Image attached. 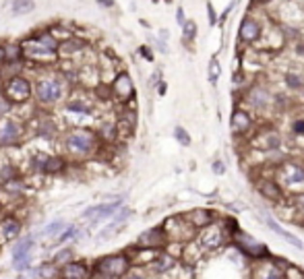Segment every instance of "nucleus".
I'll return each mask as SVG.
<instances>
[{"instance_id":"23","label":"nucleus","mask_w":304,"mask_h":279,"mask_svg":"<svg viewBox=\"0 0 304 279\" xmlns=\"http://www.w3.org/2000/svg\"><path fill=\"white\" fill-rule=\"evenodd\" d=\"M172 267H174V257H170L168 252L155 254L153 261H151V269L155 273H166V271H170Z\"/></svg>"},{"instance_id":"12","label":"nucleus","mask_w":304,"mask_h":279,"mask_svg":"<svg viewBox=\"0 0 304 279\" xmlns=\"http://www.w3.org/2000/svg\"><path fill=\"white\" fill-rule=\"evenodd\" d=\"M33 248H35V234H23L11 246V259L27 257V254L33 252Z\"/></svg>"},{"instance_id":"29","label":"nucleus","mask_w":304,"mask_h":279,"mask_svg":"<svg viewBox=\"0 0 304 279\" xmlns=\"http://www.w3.org/2000/svg\"><path fill=\"white\" fill-rule=\"evenodd\" d=\"M120 228H122V226H116V223H112V221H110L104 230H99L97 234H96V242H106V240L114 238V236L120 232Z\"/></svg>"},{"instance_id":"31","label":"nucleus","mask_w":304,"mask_h":279,"mask_svg":"<svg viewBox=\"0 0 304 279\" xmlns=\"http://www.w3.org/2000/svg\"><path fill=\"white\" fill-rule=\"evenodd\" d=\"M33 9V0H15L11 4V11L13 15H23V13H29Z\"/></svg>"},{"instance_id":"41","label":"nucleus","mask_w":304,"mask_h":279,"mask_svg":"<svg viewBox=\"0 0 304 279\" xmlns=\"http://www.w3.org/2000/svg\"><path fill=\"white\" fill-rule=\"evenodd\" d=\"M224 170H225V168H224L222 161H215V164H213V172H215V174H224Z\"/></svg>"},{"instance_id":"40","label":"nucleus","mask_w":304,"mask_h":279,"mask_svg":"<svg viewBox=\"0 0 304 279\" xmlns=\"http://www.w3.org/2000/svg\"><path fill=\"white\" fill-rule=\"evenodd\" d=\"M122 279H147L143 273H139V271H128L127 275H124Z\"/></svg>"},{"instance_id":"33","label":"nucleus","mask_w":304,"mask_h":279,"mask_svg":"<svg viewBox=\"0 0 304 279\" xmlns=\"http://www.w3.org/2000/svg\"><path fill=\"white\" fill-rule=\"evenodd\" d=\"M182 29H184V42L194 40V35H197V23H194V21H186L184 25H182Z\"/></svg>"},{"instance_id":"44","label":"nucleus","mask_w":304,"mask_h":279,"mask_svg":"<svg viewBox=\"0 0 304 279\" xmlns=\"http://www.w3.org/2000/svg\"><path fill=\"white\" fill-rule=\"evenodd\" d=\"M6 58H4V48H0V62H4Z\"/></svg>"},{"instance_id":"1","label":"nucleus","mask_w":304,"mask_h":279,"mask_svg":"<svg viewBox=\"0 0 304 279\" xmlns=\"http://www.w3.org/2000/svg\"><path fill=\"white\" fill-rule=\"evenodd\" d=\"M64 91H66L64 75H58V73H44L37 77L33 85L35 102L42 108H52L58 102H62Z\"/></svg>"},{"instance_id":"13","label":"nucleus","mask_w":304,"mask_h":279,"mask_svg":"<svg viewBox=\"0 0 304 279\" xmlns=\"http://www.w3.org/2000/svg\"><path fill=\"white\" fill-rule=\"evenodd\" d=\"M238 248H242V250L246 254H251L253 259H259V257H265V254H267V248L246 234H238Z\"/></svg>"},{"instance_id":"4","label":"nucleus","mask_w":304,"mask_h":279,"mask_svg":"<svg viewBox=\"0 0 304 279\" xmlns=\"http://www.w3.org/2000/svg\"><path fill=\"white\" fill-rule=\"evenodd\" d=\"M2 95L9 99L13 106H23V104L29 102L31 95H33V83L23 75H13L9 79H4Z\"/></svg>"},{"instance_id":"22","label":"nucleus","mask_w":304,"mask_h":279,"mask_svg":"<svg viewBox=\"0 0 304 279\" xmlns=\"http://www.w3.org/2000/svg\"><path fill=\"white\" fill-rule=\"evenodd\" d=\"M253 126V118L248 116L244 110H236L232 116V128L236 130V133H246V130H251Z\"/></svg>"},{"instance_id":"18","label":"nucleus","mask_w":304,"mask_h":279,"mask_svg":"<svg viewBox=\"0 0 304 279\" xmlns=\"http://www.w3.org/2000/svg\"><path fill=\"white\" fill-rule=\"evenodd\" d=\"M261 217H263V221H265V223H267V226H269L271 230H273V232H275V234H277V236H282V238H286V240H288V242H292V244H294L296 248H304V244L300 242V240H298V238H296V236H292V234H288V232H284L282 228H279V223H277V221H275V219H273V217H271V215H267V213H265V211H263V213H261Z\"/></svg>"},{"instance_id":"15","label":"nucleus","mask_w":304,"mask_h":279,"mask_svg":"<svg viewBox=\"0 0 304 279\" xmlns=\"http://www.w3.org/2000/svg\"><path fill=\"white\" fill-rule=\"evenodd\" d=\"M282 180L288 186H294V184H302L304 182V168L298 164H288L282 168Z\"/></svg>"},{"instance_id":"42","label":"nucleus","mask_w":304,"mask_h":279,"mask_svg":"<svg viewBox=\"0 0 304 279\" xmlns=\"http://www.w3.org/2000/svg\"><path fill=\"white\" fill-rule=\"evenodd\" d=\"M97 2H99L101 6H108V9H110V6H114L112 0H97Z\"/></svg>"},{"instance_id":"35","label":"nucleus","mask_w":304,"mask_h":279,"mask_svg":"<svg viewBox=\"0 0 304 279\" xmlns=\"http://www.w3.org/2000/svg\"><path fill=\"white\" fill-rule=\"evenodd\" d=\"M217 77H220V64H217V60L213 58L211 64H209V81L215 85L217 83Z\"/></svg>"},{"instance_id":"28","label":"nucleus","mask_w":304,"mask_h":279,"mask_svg":"<svg viewBox=\"0 0 304 279\" xmlns=\"http://www.w3.org/2000/svg\"><path fill=\"white\" fill-rule=\"evenodd\" d=\"M0 186H2V190L11 192L13 197H19V195H23V190H25V184H23V180H21V178H13V180H9V182H2Z\"/></svg>"},{"instance_id":"36","label":"nucleus","mask_w":304,"mask_h":279,"mask_svg":"<svg viewBox=\"0 0 304 279\" xmlns=\"http://www.w3.org/2000/svg\"><path fill=\"white\" fill-rule=\"evenodd\" d=\"M174 137L178 139V141H180V145H189V143H191V137L186 135V130L180 128V126H176V128H174Z\"/></svg>"},{"instance_id":"9","label":"nucleus","mask_w":304,"mask_h":279,"mask_svg":"<svg viewBox=\"0 0 304 279\" xmlns=\"http://www.w3.org/2000/svg\"><path fill=\"white\" fill-rule=\"evenodd\" d=\"M21 230H23V223L13 215H6L0 219V244H11L15 240L21 238Z\"/></svg>"},{"instance_id":"2","label":"nucleus","mask_w":304,"mask_h":279,"mask_svg":"<svg viewBox=\"0 0 304 279\" xmlns=\"http://www.w3.org/2000/svg\"><path fill=\"white\" fill-rule=\"evenodd\" d=\"M99 137L89 128H73L64 133L62 137V147H64L66 155H71L75 159H85L97 151Z\"/></svg>"},{"instance_id":"34","label":"nucleus","mask_w":304,"mask_h":279,"mask_svg":"<svg viewBox=\"0 0 304 279\" xmlns=\"http://www.w3.org/2000/svg\"><path fill=\"white\" fill-rule=\"evenodd\" d=\"M286 81H288V85H290L292 89H298V87H302V85H304L302 75H298V73H288L286 75Z\"/></svg>"},{"instance_id":"37","label":"nucleus","mask_w":304,"mask_h":279,"mask_svg":"<svg viewBox=\"0 0 304 279\" xmlns=\"http://www.w3.org/2000/svg\"><path fill=\"white\" fill-rule=\"evenodd\" d=\"M11 110H13V104L4 95H0V118H4V116L9 114Z\"/></svg>"},{"instance_id":"3","label":"nucleus","mask_w":304,"mask_h":279,"mask_svg":"<svg viewBox=\"0 0 304 279\" xmlns=\"http://www.w3.org/2000/svg\"><path fill=\"white\" fill-rule=\"evenodd\" d=\"M130 265H132V261H130V254H127V252L106 254V257L96 261L93 275H97L101 279H122L128 273Z\"/></svg>"},{"instance_id":"25","label":"nucleus","mask_w":304,"mask_h":279,"mask_svg":"<svg viewBox=\"0 0 304 279\" xmlns=\"http://www.w3.org/2000/svg\"><path fill=\"white\" fill-rule=\"evenodd\" d=\"M71 261H75V248L73 246H60L52 257V263L56 267H62V265H66V263H71Z\"/></svg>"},{"instance_id":"38","label":"nucleus","mask_w":304,"mask_h":279,"mask_svg":"<svg viewBox=\"0 0 304 279\" xmlns=\"http://www.w3.org/2000/svg\"><path fill=\"white\" fill-rule=\"evenodd\" d=\"M294 205H296V209H298L300 213H304V195H296L294 197Z\"/></svg>"},{"instance_id":"14","label":"nucleus","mask_w":304,"mask_h":279,"mask_svg":"<svg viewBox=\"0 0 304 279\" xmlns=\"http://www.w3.org/2000/svg\"><path fill=\"white\" fill-rule=\"evenodd\" d=\"M238 35H240V40L246 42V44L256 42V40L261 37V25H259V21H255V19H244L242 25H240Z\"/></svg>"},{"instance_id":"20","label":"nucleus","mask_w":304,"mask_h":279,"mask_svg":"<svg viewBox=\"0 0 304 279\" xmlns=\"http://www.w3.org/2000/svg\"><path fill=\"white\" fill-rule=\"evenodd\" d=\"M222 230H203V234L199 238V244H201V250L203 248H217L222 246Z\"/></svg>"},{"instance_id":"32","label":"nucleus","mask_w":304,"mask_h":279,"mask_svg":"<svg viewBox=\"0 0 304 279\" xmlns=\"http://www.w3.org/2000/svg\"><path fill=\"white\" fill-rule=\"evenodd\" d=\"M116 128H118V126H114V124H104V126H99L97 137L106 139V141H112V139L116 137Z\"/></svg>"},{"instance_id":"17","label":"nucleus","mask_w":304,"mask_h":279,"mask_svg":"<svg viewBox=\"0 0 304 279\" xmlns=\"http://www.w3.org/2000/svg\"><path fill=\"white\" fill-rule=\"evenodd\" d=\"M71 226L66 219H54L50 223H46V228L42 230V236L48 238V240H58L62 234H64V230Z\"/></svg>"},{"instance_id":"6","label":"nucleus","mask_w":304,"mask_h":279,"mask_svg":"<svg viewBox=\"0 0 304 279\" xmlns=\"http://www.w3.org/2000/svg\"><path fill=\"white\" fill-rule=\"evenodd\" d=\"M23 135H25V126L17 118H11V116L0 118V147L2 149L19 145Z\"/></svg>"},{"instance_id":"19","label":"nucleus","mask_w":304,"mask_h":279,"mask_svg":"<svg viewBox=\"0 0 304 279\" xmlns=\"http://www.w3.org/2000/svg\"><path fill=\"white\" fill-rule=\"evenodd\" d=\"M269 91L263 89V87H253L251 93H248V104H251L253 108H256V110H263V108L269 106Z\"/></svg>"},{"instance_id":"7","label":"nucleus","mask_w":304,"mask_h":279,"mask_svg":"<svg viewBox=\"0 0 304 279\" xmlns=\"http://www.w3.org/2000/svg\"><path fill=\"white\" fill-rule=\"evenodd\" d=\"M21 46H23V56H25L29 62H44V66L56 62V58L60 56L56 50L46 48V46L37 42L35 37H31V40H27L25 44H21Z\"/></svg>"},{"instance_id":"5","label":"nucleus","mask_w":304,"mask_h":279,"mask_svg":"<svg viewBox=\"0 0 304 279\" xmlns=\"http://www.w3.org/2000/svg\"><path fill=\"white\" fill-rule=\"evenodd\" d=\"M120 207H122V197L116 199V201H108V203L91 205V207H87V209H85V211L81 213V217H83L85 221L91 223V228H96L97 223L106 221V219H112Z\"/></svg>"},{"instance_id":"39","label":"nucleus","mask_w":304,"mask_h":279,"mask_svg":"<svg viewBox=\"0 0 304 279\" xmlns=\"http://www.w3.org/2000/svg\"><path fill=\"white\" fill-rule=\"evenodd\" d=\"M292 130H294L296 135H304V120H296L294 126H292Z\"/></svg>"},{"instance_id":"21","label":"nucleus","mask_w":304,"mask_h":279,"mask_svg":"<svg viewBox=\"0 0 304 279\" xmlns=\"http://www.w3.org/2000/svg\"><path fill=\"white\" fill-rule=\"evenodd\" d=\"M189 221H191V226H192V228L203 230V228L211 226L213 215H211V211H207V209H197V211L189 213Z\"/></svg>"},{"instance_id":"11","label":"nucleus","mask_w":304,"mask_h":279,"mask_svg":"<svg viewBox=\"0 0 304 279\" xmlns=\"http://www.w3.org/2000/svg\"><path fill=\"white\" fill-rule=\"evenodd\" d=\"M93 273V267H89L85 261H71L60 267V279H89Z\"/></svg>"},{"instance_id":"30","label":"nucleus","mask_w":304,"mask_h":279,"mask_svg":"<svg viewBox=\"0 0 304 279\" xmlns=\"http://www.w3.org/2000/svg\"><path fill=\"white\" fill-rule=\"evenodd\" d=\"M66 110L73 112V114H83V116L91 114V108L85 104L83 99H71V102H66Z\"/></svg>"},{"instance_id":"46","label":"nucleus","mask_w":304,"mask_h":279,"mask_svg":"<svg viewBox=\"0 0 304 279\" xmlns=\"http://www.w3.org/2000/svg\"><path fill=\"white\" fill-rule=\"evenodd\" d=\"M0 248H2V244H0Z\"/></svg>"},{"instance_id":"16","label":"nucleus","mask_w":304,"mask_h":279,"mask_svg":"<svg viewBox=\"0 0 304 279\" xmlns=\"http://www.w3.org/2000/svg\"><path fill=\"white\" fill-rule=\"evenodd\" d=\"M85 48V42L77 40V37H66V40L60 42V48H58V54L62 58H71V56H77L81 54Z\"/></svg>"},{"instance_id":"8","label":"nucleus","mask_w":304,"mask_h":279,"mask_svg":"<svg viewBox=\"0 0 304 279\" xmlns=\"http://www.w3.org/2000/svg\"><path fill=\"white\" fill-rule=\"evenodd\" d=\"M166 244H168V232L163 228L145 230L137 238V248H141V250H161V248H166Z\"/></svg>"},{"instance_id":"43","label":"nucleus","mask_w":304,"mask_h":279,"mask_svg":"<svg viewBox=\"0 0 304 279\" xmlns=\"http://www.w3.org/2000/svg\"><path fill=\"white\" fill-rule=\"evenodd\" d=\"M141 54H143V56H147V58H149V60L153 58V56H151V52H149V50H147V48H141Z\"/></svg>"},{"instance_id":"10","label":"nucleus","mask_w":304,"mask_h":279,"mask_svg":"<svg viewBox=\"0 0 304 279\" xmlns=\"http://www.w3.org/2000/svg\"><path fill=\"white\" fill-rule=\"evenodd\" d=\"M112 95L116 99H120V102H128V99L135 95V87H132V81L128 73H118L116 75V79L112 81Z\"/></svg>"},{"instance_id":"26","label":"nucleus","mask_w":304,"mask_h":279,"mask_svg":"<svg viewBox=\"0 0 304 279\" xmlns=\"http://www.w3.org/2000/svg\"><path fill=\"white\" fill-rule=\"evenodd\" d=\"M255 279H284V275L275 265H261L255 271Z\"/></svg>"},{"instance_id":"45","label":"nucleus","mask_w":304,"mask_h":279,"mask_svg":"<svg viewBox=\"0 0 304 279\" xmlns=\"http://www.w3.org/2000/svg\"><path fill=\"white\" fill-rule=\"evenodd\" d=\"M256 2H267V0H256Z\"/></svg>"},{"instance_id":"24","label":"nucleus","mask_w":304,"mask_h":279,"mask_svg":"<svg viewBox=\"0 0 304 279\" xmlns=\"http://www.w3.org/2000/svg\"><path fill=\"white\" fill-rule=\"evenodd\" d=\"M259 190L263 192V197H267V199H273V201L282 199V186H279L275 180H263V182H259Z\"/></svg>"},{"instance_id":"27","label":"nucleus","mask_w":304,"mask_h":279,"mask_svg":"<svg viewBox=\"0 0 304 279\" xmlns=\"http://www.w3.org/2000/svg\"><path fill=\"white\" fill-rule=\"evenodd\" d=\"M11 269L17 271V273H25V271L33 269V257L27 254V257H21V259H11Z\"/></svg>"}]
</instances>
